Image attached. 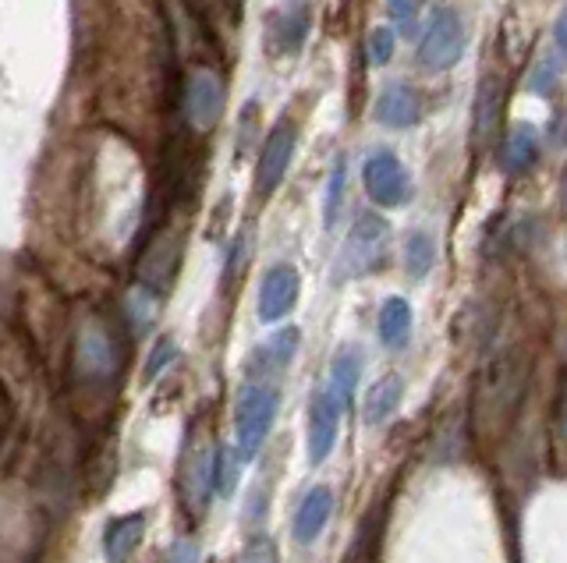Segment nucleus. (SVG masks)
I'll return each mask as SVG.
<instances>
[{"label": "nucleus", "instance_id": "33", "mask_svg": "<svg viewBox=\"0 0 567 563\" xmlns=\"http://www.w3.org/2000/svg\"><path fill=\"white\" fill-rule=\"evenodd\" d=\"M560 206L567 209V167H564V178H560Z\"/></svg>", "mask_w": 567, "mask_h": 563}, {"label": "nucleus", "instance_id": "24", "mask_svg": "<svg viewBox=\"0 0 567 563\" xmlns=\"http://www.w3.org/2000/svg\"><path fill=\"white\" fill-rule=\"evenodd\" d=\"M390 54H394V32L390 29H372L369 40H365V58L372 67H383L390 61Z\"/></svg>", "mask_w": 567, "mask_h": 563}, {"label": "nucleus", "instance_id": "21", "mask_svg": "<svg viewBox=\"0 0 567 563\" xmlns=\"http://www.w3.org/2000/svg\"><path fill=\"white\" fill-rule=\"evenodd\" d=\"M433 262H436V241H433V234L412 231V234L404 238V270H408V277L422 280L425 273L433 270Z\"/></svg>", "mask_w": 567, "mask_h": 563}, {"label": "nucleus", "instance_id": "32", "mask_svg": "<svg viewBox=\"0 0 567 563\" xmlns=\"http://www.w3.org/2000/svg\"><path fill=\"white\" fill-rule=\"evenodd\" d=\"M554 40H557V46L567 54V8L557 14V25H554Z\"/></svg>", "mask_w": 567, "mask_h": 563}, {"label": "nucleus", "instance_id": "28", "mask_svg": "<svg viewBox=\"0 0 567 563\" xmlns=\"http://www.w3.org/2000/svg\"><path fill=\"white\" fill-rule=\"evenodd\" d=\"M245 461V457L238 450H220V471H217V492H224V497H230L238 486V465Z\"/></svg>", "mask_w": 567, "mask_h": 563}, {"label": "nucleus", "instance_id": "13", "mask_svg": "<svg viewBox=\"0 0 567 563\" xmlns=\"http://www.w3.org/2000/svg\"><path fill=\"white\" fill-rule=\"evenodd\" d=\"M501 114H504V82L496 75H486L478 82V96H475V125L472 138L478 149H489L496 143V132H501Z\"/></svg>", "mask_w": 567, "mask_h": 563}, {"label": "nucleus", "instance_id": "4", "mask_svg": "<svg viewBox=\"0 0 567 563\" xmlns=\"http://www.w3.org/2000/svg\"><path fill=\"white\" fill-rule=\"evenodd\" d=\"M390 249V227L377 213H362L348 231L341 252L333 262V280H359L372 270H380Z\"/></svg>", "mask_w": 567, "mask_h": 563}, {"label": "nucleus", "instance_id": "18", "mask_svg": "<svg viewBox=\"0 0 567 563\" xmlns=\"http://www.w3.org/2000/svg\"><path fill=\"white\" fill-rule=\"evenodd\" d=\"M404 397V379L398 373H386L369 386V394L362 400V418L365 426H383V421L398 411V404Z\"/></svg>", "mask_w": 567, "mask_h": 563}, {"label": "nucleus", "instance_id": "3", "mask_svg": "<svg viewBox=\"0 0 567 563\" xmlns=\"http://www.w3.org/2000/svg\"><path fill=\"white\" fill-rule=\"evenodd\" d=\"M277 411H280V394H277V386H270V383L256 379L238 394V404H235V450L245 457V461H252V457L266 447V439H270V432H274Z\"/></svg>", "mask_w": 567, "mask_h": 563}, {"label": "nucleus", "instance_id": "6", "mask_svg": "<svg viewBox=\"0 0 567 563\" xmlns=\"http://www.w3.org/2000/svg\"><path fill=\"white\" fill-rule=\"evenodd\" d=\"M341 411L344 404L337 397L330 386H319L309 397V418H306V453L309 465H323L327 457L333 453L337 444V426H341Z\"/></svg>", "mask_w": 567, "mask_h": 563}, {"label": "nucleus", "instance_id": "29", "mask_svg": "<svg viewBox=\"0 0 567 563\" xmlns=\"http://www.w3.org/2000/svg\"><path fill=\"white\" fill-rule=\"evenodd\" d=\"M554 82H557V64L546 58V61L536 67V72H532L528 90H532V93H539V96H549V93H554Z\"/></svg>", "mask_w": 567, "mask_h": 563}, {"label": "nucleus", "instance_id": "11", "mask_svg": "<svg viewBox=\"0 0 567 563\" xmlns=\"http://www.w3.org/2000/svg\"><path fill=\"white\" fill-rule=\"evenodd\" d=\"M298 291H301V280L295 267H288V262L270 267L262 273V284H259V320L280 323L284 315H291V309L298 305Z\"/></svg>", "mask_w": 567, "mask_h": 563}, {"label": "nucleus", "instance_id": "30", "mask_svg": "<svg viewBox=\"0 0 567 563\" xmlns=\"http://www.w3.org/2000/svg\"><path fill=\"white\" fill-rule=\"evenodd\" d=\"M390 19L398 22L401 32L415 29V0H390Z\"/></svg>", "mask_w": 567, "mask_h": 563}, {"label": "nucleus", "instance_id": "16", "mask_svg": "<svg viewBox=\"0 0 567 563\" xmlns=\"http://www.w3.org/2000/svg\"><path fill=\"white\" fill-rule=\"evenodd\" d=\"M298 341H301V333H298L295 326L277 330L270 341L259 344V347L252 351V358H248V373H256V376H266V373H284V368H288V365H291V358H295Z\"/></svg>", "mask_w": 567, "mask_h": 563}, {"label": "nucleus", "instance_id": "25", "mask_svg": "<svg viewBox=\"0 0 567 563\" xmlns=\"http://www.w3.org/2000/svg\"><path fill=\"white\" fill-rule=\"evenodd\" d=\"M174 355H177V344H174V337H159L156 344H153V351H150V358H146V368H142V376L146 379H156L164 368L174 362Z\"/></svg>", "mask_w": 567, "mask_h": 563}, {"label": "nucleus", "instance_id": "19", "mask_svg": "<svg viewBox=\"0 0 567 563\" xmlns=\"http://www.w3.org/2000/svg\"><path fill=\"white\" fill-rule=\"evenodd\" d=\"M380 341L390 347V351H404L408 341H412V326H415V315H412V305L404 302V298H386L383 309H380Z\"/></svg>", "mask_w": 567, "mask_h": 563}, {"label": "nucleus", "instance_id": "27", "mask_svg": "<svg viewBox=\"0 0 567 563\" xmlns=\"http://www.w3.org/2000/svg\"><path fill=\"white\" fill-rule=\"evenodd\" d=\"M344 160H337L330 170V188H327V227L337 223V213H341V199H344Z\"/></svg>", "mask_w": 567, "mask_h": 563}, {"label": "nucleus", "instance_id": "26", "mask_svg": "<svg viewBox=\"0 0 567 563\" xmlns=\"http://www.w3.org/2000/svg\"><path fill=\"white\" fill-rule=\"evenodd\" d=\"M238 563H280V556H277V542L270 539V535H252L248 539V545L241 550V560Z\"/></svg>", "mask_w": 567, "mask_h": 563}, {"label": "nucleus", "instance_id": "5", "mask_svg": "<svg viewBox=\"0 0 567 563\" xmlns=\"http://www.w3.org/2000/svg\"><path fill=\"white\" fill-rule=\"evenodd\" d=\"M465 19L454 8H436L419 40V64L425 72H447L465 54Z\"/></svg>", "mask_w": 567, "mask_h": 563}, {"label": "nucleus", "instance_id": "15", "mask_svg": "<svg viewBox=\"0 0 567 563\" xmlns=\"http://www.w3.org/2000/svg\"><path fill=\"white\" fill-rule=\"evenodd\" d=\"M372 114H377V121L386 128H415L422 117V103L412 85L401 82V85H386Z\"/></svg>", "mask_w": 567, "mask_h": 563}, {"label": "nucleus", "instance_id": "9", "mask_svg": "<svg viewBox=\"0 0 567 563\" xmlns=\"http://www.w3.org/2000/svg\"><path fill=\"white\" fill-rule=\"evenodd\" d=\"M224 111V82L209 72V67H195L185 82V117L192 128L209 132L220 121Z\"/></svg>", "mask_w": 567, "mask_h": 563}, {"label": "nucleus", "instance_id": "1", "mask_svg": "<svg viewBox=\"0 0 567 563\" xmlns=\"http://www.w3.org/2000/svg\"><path fill=\"white\" fill-rule=\"evenodd\" d=\"M121 341L114 326L93 315L75 330V347H71V376L89 390H111L121 376Z\"/></svg>", "mask_w": 567, "mask_h": 563}, {"label": "nucleus", "instance_id": "14", "mask_svg": "<svg viewBox=\"0 0 567 563\" xmlns=\"http://www.w3.org/2000/svg\"><path fill=\"white\" fill-rule=\"evenodd\" d=\"M330 514H333V489L330 486H312L306 497H301L298 510H295V528H291L295 542H301V545L316 542L319 532L327 528Z\"/></svg>", "mask_w": 567, "mask_h": 563}, {"label": "nucleus", "instance_id": "22", "mask_svg": "<svg viewBox=\"0 0 567 563\" xmlns=\"http://www.w3.org/2000/svg\"><path fill=\"white\" fill-rule=\"evenodd\" d=\"M306 32H309V11L306 8H291V11H284V19H280V46L288 50V54H295V50L306 43Z\"/></svg>", "mask_w": 567, "mask_h": 563}, {"label": "nucleus", "instance_id": "12", "mask_svg": "<svg viewBox=\"0 0 567 563\" xmlns=\"http://www.w3.org/2000/svg\"><path fill=\"white\" fill-rule=\"evenodd\" d=\"M142 539H146V510H132V514L111 518L103 528L106 563H128L142 545Z\"/></svg>", "mask_w": 567, "mask_h": 563}, {"label": "nucleus", "instance_id": "10", "mask_svg": "<svg viewBox=\"0 0 567 563\" xmlns=\"http://www.w3.org/2000/svg\"><path fill=\"white\" fill-rule=\"evenodd\" d=\"M291 156H295V128L280 121V125L266 135L259 164H256V191L262 199L277 191V185L284 181V174L291 167Z\"/></svg>", "mask_w": 567, "mask_h": 563}, {"label": "nucleus", "instance_id": "2", "mask_svg": "<svg viewBox=\"0 0 567 563\" xmlns=\"http://www.w3.org/2000/svg\"><path fill=\"white\" fill-rule=\"evenodd\" d=\"M522 394H525V365L514 355L493 362L486 368L483 383H478V397H475L478 429L486 436L501 432L507 426V418H514V411H518Z\"/></svg>", "mask_w": 567, "mask_h": 563}, {"label": "nucleus", "instance_id": "31", "mask_svg": "<svg viewBox=\"0 0 567 563\" xmlns=\"http://www.w3.org/2000/svg\"><path fill=\"white\" fill-rule=\"evenodd\" d=\"M167 563H199V545H195L192 539L174 542L171 553H167Z\"/></svg>", "mask_w": 567, "mask_h": 563}, {"label": "nucleus", "instance_id": "23", "mask_svg": "<svg viewBox=\"0 0 567 563\" xmlns=\"http://www.w3.org/2000/svg\"><path fill=\"white\" fill-rule=\"evenodd\" d=\"M156 291L153 288H135L132 291V298H128V312H132V323H135V330H146L150 323H153V315H156Z\"/></svg>", "mask_w": 567, "mask_h": 563}, {"label": "nucleus", "instance_id": "8", "mask_svg": "<svg viewBox=\"0 0 567 563\" xmlns=\"http://www.w3.org/2000/svg\"><path fill=\"white\" fill-rule=\"evenodd\" d=\"M362 185L369 191V199L377 206H386V209L404 206L408 199H412V178H408V170H404V164L398 160V156L386 153V149L372 153L365 160Z\"/></svg>", "mask_w": 567, "mask_h": 563}, {"label": "nucleus", "instance_id": "20", "mask_svg": "<svg viewBox=\"0 0 567 563\" xmlns=\"http://www.w3.org/2000/svg\"><path fill=\"white\" fill-rule=\"evenodd\" d=\"M359 379H362V351L354 344L337 347V355L330 362V390L341 397V404L348 408L354 390H359Z\"/></svg>", "mask_w": 567, "mask_h": 563}, {"label": "nucleus", "instance_id": "17", "mask_svg": "<svg viewBox=\"0 0 567 563\" xmlns=\"http://www.w3.org/2000/svg\"><path fill=\"white\" fill-rule=\"evenodd\" d=\"M539 160V135L536 128L528 125H514L504 135V146H501V170L511 174V178H522L525 170H532V164Z\"/></svg>", "mask_w": 567, "mask_h": 563}, {"label": "nucleus", "instance_id": "7", "mask_svg": "<svg viewBox=\"0 0 567 563\" xmlns=\"http://www.w3.org/2000/svg\"><path fill=\"white\" fill-rule=\"evenodd\" d=\"M217 471H220V453L209 444H192L182 465V497L192 518H203L209 497L217 492Z\"/></svg>", "mask_w": 567, "mask_h": 563}]
</instances>
